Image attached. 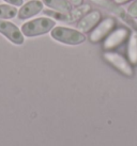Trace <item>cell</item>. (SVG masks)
Listing matches in <instances>:
<instances>
[{"label":"cell","instance_id":"1","mask_svg":"<svg viewBox=\"0 0 137 146\" xmlns=\"http://www.w3.org/2000/svg\"><path fill=\"white\" fill-rule=\"evenodd\" d=\"M56 26V21L48 17H40L23 25L21 32L28 37L44 35L52 31Z\"/></svg>","mask_w":137,"mask_h":146},{"label":"cell","instance_id":"2","mask_svg":"<svg viewBox=\"0 0 137 146\" xmlns=\"http://www.w3.org/2000/svg\"><path fill=\"white\" fill-rule=\"evenodd\" d=\"M50 35L54 40L68 45L81 44L86 40L85 34L78 30L66 27H55L50 32Z\"/></svg>","mask_w":137,"mask_h":146},{"label":"cell","instance_id":"3","mask_svg":"<svg viewBox=\"0 0 137 146\" xmlns=\"http://www.w3.org/2000/svg\"><path fill=\"white\" fill-rule=\"evenodd\" d=\"M91 11V7L89 4L85 5H81V7H76V9L71 10L68 12H57L54 10H44L43 12L44 14L50 16L54 19L60 21H64V23H75V21H79L81 17H84Z\"/></svg>","mask_w":137,"mask_h":146},{"label":"cell","instance_id":"4","mask_svg":"<svg viewBox=\"0 0 137 146\" xmlns=\"http://www.w3.org/2000/svg\"><path fill=\"white\" fill-rule=\"evenodd\" d=\"M0 34L5 36L10 42L15 45L24 44V34L19 28L11 21L0 19Z\"/></svg>","mask_w":137,"mask_h":146},{"label":"cell","instance_id":"5","mask_svg":"<svg viewBox=\"0 0 137 146\" xmlns=\"http://www.w3.org/2000/svg\"><path fill=\"white\" fill-rule=\"evenodd\" d=\"M115 26H116V21L113 17H107V18L103 19V21L97 24V27L90 32V35H89L90 42H92V43L101 42L104 37H106L113 31Z\"/></svg>","mask_w":137,"mask_h":146},{"label":"cell","instance_id":"6","mask_svg":"<svg viewBox=\"0 0 137 146\" xmlns=\"http://www.w3.org/2000/svg\"><path fill=\"white\" fill-rule=\"evenodd\" d=\"M104 58L106 61H108L115 68H117L123 75L129 76V77L133 76V68L131 67L129 62L126 61L121 54L111 52V51H107V52L104 53Z\"/></svg>","mask_w":137,"mask_h":146},{"label":"cell","instance_id":"7","mask_svg":"<svg viewBox=\"0 0 137 146\" xmlns=\"http://www.w3.org/2000/svg\"><path fill=\"white\" fill-rule=\"evenodd\" d=\"M102 18V14L99 10H93L87 13L85 16L81 17L79 21H77L76 29L81 32L85 33L91 31L95 26H97Z\"/></svg>","mask_w":137,"mask_h":146},{"label":"cell","instance_id":"8","mask_svg":"<svg viewBox=\"0 0 137 146\" xmlns=\"http://www.w3.org/2000/svg\"><path fill=\"white\" fill-rule=\"evenodd\" d=\"M130 31L126 28H119L116 31H113L109 34L107 38L104 42V48L105 49H113L120 46L123 42L129 37Z\"/></svg>","mask_w":137,"mask_h":146},{"label":"cell","instance_id":"9","mask_svg":"<svg viewBox=\"0 0 137 146\" xmlns=\"http://www.w3.org/2000/svg\"><path fill=\"white\" fill-rule=\"evenodd\" d=\"M43 2L40 0H30L24 5H21L20 10L18 11V19L25 21L30 17L39 14L41 11H43Z\"/></svg>","mask_w":137,"mask_h":146},{"label":"cell","instance_id":"10","mask_svg":"<svg viewBox=\"0 0 137 146\" xmlns=\"http://www.w3.org/2000/svg\"><path fill=\"white\" fill-rule=\"evenodd\" d=\"M95 2H97V3H100L101 5L105 7L106 9H108L109 11L116 13L118 16L121 17L123 21H126V23H128L132 28L136 29L137 30V24L132 19V17L130 16L128 13L124 12V10H123V9L120 8L119 5H117V3H113V2H110V0H108V1H104V0H95Z\"/></svg>","mask_w":137,"mask_h":146},{"label":"cell","instance_id":"11","mask_svg":"<svg viewBox=\"0 0 137 146\" xmlns=\"http://www.w3.org/2000/svg\"><path fill=\"white\" fill-rule=\"evenodd\" d=\"M42 2L57 12H68L73 8V4L68 0H43Z\"/></svg>","mask_w":137,"mask_h":146},{"label":"cell","instance_id":"12","mask_svg":"<svg viewBox=\"0 0 137 146\" xmlns=\"http://www.w3.org/2000/svg\"><path fill=\"white\" fill-rule=\"evenodd\" d=\"M128 54L130 62L133 65H137V33H133L130 37Z\"/></svg>","mask_w":137,"mask_h":146},{"label":"cell","instance_id":"13","mask_svg":"<svg viewBox=\"0 0 137 146\" xmlns=\"http://www.w3.org/2000/svg\"><path fill=\"white\" fill-rule=\"evenodd\" d=\"M18 14L17 9L9 4H0V19H12Z\"/></svg>","mask_w":137,"mask_h":146},{"label":"cell","instance_id":"14","mask_svg":"<svg viewBox=\"0 0 137 146\" xmlns=\"http://www.w3.org/2000/svg\"><path fill=\"white\" fill-rule=\"evenodd\" d=\"M128 14L132 18H137V0L134 1L133 3L129 7V9H128Z\"/></svg>","mask_w":137,"mask_h":146},{"label":"cell","instance_id":"15","mask_svg":"<svg viewBox=\"0 0 137 146\" xmlns=\"http://www.w3.org/2000/svg\"><path fill=\"white\" fill-rule=\"evenodd\" d=\"M5 2H8V3L12 4L14 7H21L23 5V2H24V0H3Z\"/></svg>","mask_w":137,"mask_h":146},{"label":"cell","instance_id":"16","mask_svg":"<svg viewBox=\"0 0 137 146\" xmlns=\"http://www.w3.org/2000/svg\"><path fill=\"white\" fill-rule=\"evenodd\" d=\"M68 1H70L73 5H75V7H81V5H83V3H84V0H68Z\"/></svg>","mask_w":137,"mask_h":146},{"label":"cell","instance_id":"17","mask_svg":"<svg viewBox=\"0 0 137 146\" xmlns=\"http://www.w3.org/2000/svg\"><path fill=\"white\" fill-rule=\"evenodd\" d=\"M115 1V3L119 4V5H121V4H125L128 3L129 1H131V0H113Z\"/></svg>","mask_w":137,"mask_h":146}]
</instances>
